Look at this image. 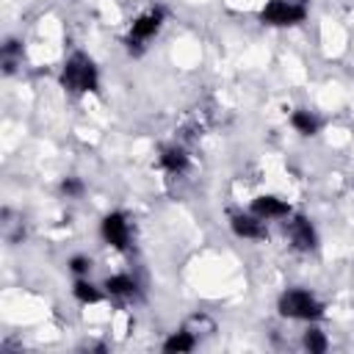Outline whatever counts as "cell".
<instances>
[{
	"label": "cell",
	"mask_w": 354,
	"mask_h": 354,
	"mask_svg": "<svg viewBox=\"0 0 354 354\" xmlns=\"http://www.w3.org/2000/svg\"><path fill=\"white\" fill-rule=\"evenodd\" d=\"M19 53H22V44H19L17 39H8V41L3 44V58H6V61H11V58L19 55Z\"/></svg>",
	"instance_id": "cell-17"
},
{
	"label": "cell",
	"mask_w": 354,
	"mask_h": 354,
	"mask_svg": "<svg viewBox=\"0 0 354 354\" xmlns=\"http://www.w3.org/2000/svg\"><path fill=\"white\" fill-rule=\"evenodd\" d=\"M158 163H160V169L169 171V174H183V171L188 169V152H185L183 147H166V149L160 152Z\"/></svg>",
	"instance_id": "cell-9"
},
{
	"label": "cell",
	"mask_w": 354,
	"mask_h": 354,
	"mask_svg": "<svg viewBox=\"0 0 354 354\" xmlns=\"http://www.w3.org/2000/svg\"><path fill=\"white\" fill-rule=\"evenodd\" d=\"M277 310L282 318L293 321H315L324 315V304L304 288H290L277 299Z\"/></svg>",
	"instance_id": "cell-2"
},
{
	"label": "cell",
	"mask_w": 354,
	"mask_h": 354,
	"mask_svg": "<svg viewBox=\"0 0 354 354\" xmlns=\"http://www.w3.org/2000/svg\"><path fill=\"white\" fill-rule=\"evenodd\" d=\"M100 232L105 238V243H111L113 249H127L130 246V221L122 210H111L102 224H100Z\"/></svg>",
	"instance_id": "cell-5"
},
{
	"label": "cell",
	"mask_w": 354,
	"mask_h": 354,
	"mask_svg": "<svg viewBox=\"0 0 354 354\" xmlns=\"http://www.w3.org/2000/svg\"><path fill=\"white\" fill-rule=\"evenodd\" d=\"M58 80H61V88H66L69 94H88V91H97L100 72H97V64L86 53H72L64 61Z\"/></svg>",
	"instance_id": "cell-1"
},
{
	"label": "cell",
	"mask_w": 354,
	"mask_h": 354,
	"mask_svg": "<svg viewBox=\"0 0 354 354\" xmlns=\"http://www.w3.org/2000/svg\"><path fill=\"white\" fill-rule=\"evenodd\" d=\"M230 227H232V232L238 238H246V241H260V238L268 235L266 221L260 216H254V213H232L230 216Z\"/></svg>",
	"instance_id": "cell-7"
},
{
	"label": "cell",
	"mask_w": 354,
	"mask_h": 354,
	"mask_svg": "<svg viewBox=\"0 0 354 354\" xmlns=\"http://www.w3.org/2000/svg\"><path fill=\"white\" fill-rule=\"evenodd\" d=\"M301 343H304V348H307L310 354H324V351L329 348V340H326V335H324L321 329H315V326H310V329L304 332Z\"/></svg>",
	"instance_id": "cell-14"
},
{
	"label": "cell",
	"mask_w": 354,
	"mask_h": 354,
	"mask_svg": "<svg viewBox=\"0 0 354 354\" xmlns=\"http://www.w3.org/2000/svg\"><path fill=\"white\" fill-rule=\"evenodd\" d=\"M61 191H64L66 196L77 199V196L86 191V185H83V180H80V177H64V180H61Z\"/></svg>",
	"instance_id": "cell-15"
},
{
	"label": "cell",
	"mask_w": 354,
	"mask_h": 354,
	"mask_svg": "<svg viewBox=\"0 0 354 354\" xmlns=\"http://www.w3.org/2000/svg\"><path fill=\"white\" fill-rule=\"evenodd\" d=\"M196 346L194 335L188 329H180V332H171L166 340H163V351L166 354H183V351H191Z\"/></svg>",
	"instance_id": "cell-10"
},
{
	"label": "cell",
	"mask_w": 354,
	"mask_h": 354,
	"mask_svg": "<svg viewBox=\"0 0 354 354\" xmlns=\"http://www.w3.org/2000/svg\"><path fill=\"white\" fill-rule=\"evenodd\" d=\"M285 235L299 252H313L318 246V232L307 216H293L290 221H285Z\"/></svg>",
	"instance_id": "cell-6"
},
{
	"label": "cell",
	"mask_w": 354,
	"mask_h": 354,
	"mask_svg": "<svg viewBox=\"0 0 354 354\" xmlns=\"http://www.w3.org/2000/svg\"><path fill=\"white\" fill-rule=\"evenodd\" d=\"M102 288H105L111 296H133L138 285H136V279L127 277V274H113V277H108V279L102 282Z\"/></svg>",
	"instance_id": "cell-11"
},
{
	"label": "cell",
	"mask_w": 354,
	"mask_h": 354,
	"mask_svg": "<svg viewBox=\"0 0 354 354\" xmlns=\"http://www.w3.org/2000/svg\"><path fill=\"white\" fill-rule=\"evenodd\" d=\"M69 271L77 274V277H86V274L91 271V257H86V254H75V257H69Z\"/></svg>",
	"instance_id": "cell-16"
},
{
	"label": "cell",
	"mask_w": 354,
	"mask_h": 354,
	"mask_svg": "<svg viewBox=\"0 0 354 354\" xmlns=\"http://www.w3.org/2000/svg\"><path fill=\"white\" fill-rule=\"evenodd\" d=\"M252 213L260 216L263 221H268V218H285V216H290V205L285 199L274 196V194H263V196H257L252 202Z\"/></svg>",
	"instance_id": "cell-8"
},
{
	"label": "cell",
	"mask_w": 354,
	"mask_h": 354,
	"mask_svg": "<svg viewBox=\"0 0 354 354\" xmlns=\"http://www.w3.org/2000/svg\"><path fill=\"white\" fill-rule=\"evenodd\" d=\"M163 22H166V8H163V6H152V8H147L144 14H138V17L130 22V33H127V39H124L127 53H130V55H141V53H144V41L152 39V36L163 28Z\"/></svg>",
	"instance_id": "cell-3"
},
{
	"label": "cell",
	"mask_w": 354,
	"mask_h": 354,
	"mask_svg": "<svg viewBox=\"0 0 354 354\" xmlns=\"http://www.w3.org/2000/svg\"><path fill=\"white\" fill-rule=\"evenodd\" d=\"M72 293H75V299H77L80 304H97V301L102 299V293H100V290H97V288H94L88 279H83V277L75 282Z\"/></svg>",
	"instance_id": "cell-13"
},
{
	"label": "cell",
	"mask_w": 354,
	"mask_h": 354,
	"mask_svg": "<svg viewBox=\"0 0 354 354\" xmlns=\"http://www.w3.org/2000/svg\"><path fill=\"white\" fill-rule=\"evenodd\" d=\"M290 124H293L301 136H315V133H318V127H321V122H318L310 111H304V108H299V111H293V113H290Z\"/></svg>",
	"instance_id": "cell-12"
},
{
	"label": "cell",
	"mask_w": 354,
	"mask_h": 354,
	"mask_svg": "<svg viewBox=\"0 0 354 354\" xmlns=\"http://www.w3.org/2000/svg\"><path fill=\"white\" fill-rule=\"evenodd\" d=\"M307 19V3L304 0H268L260 8V22L271 28H288L301 25Z\"/></svg>",
	"instance_id": "cell-4"
}]
</instances>
